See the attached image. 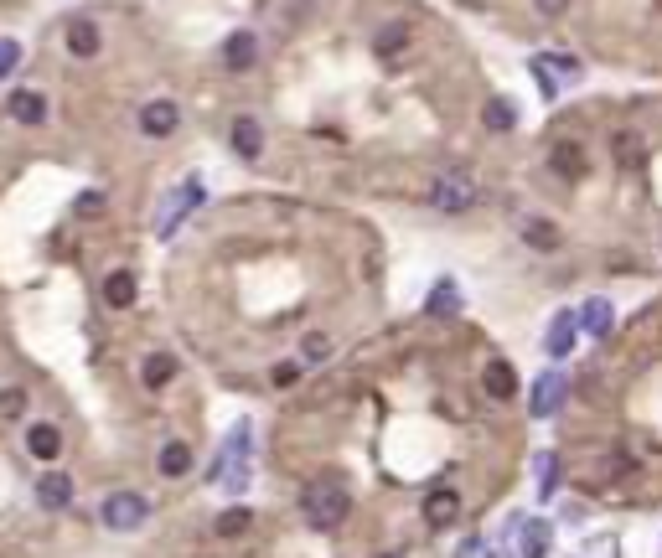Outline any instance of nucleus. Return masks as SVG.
<instances>
[{"instance_id":"3","label":"nucleus","mask_w":662,"mask_h":558,"mask_svg":"<svg viewBox=\"0 0 662 558\" xmlns=\"http://www.w3.org/2000/svg\"><path fill=\"white\" fill-rule=\"evenodd\" d=\"M476 181L466 176V171H440L435 176V186H430V207L435 212H450V217H456V212H471L476 207Z\"/></svg>"},{"instance_id":"35","label":"nucleus","mask_w":662,"mask_h":558,"mask_svg":"<svg viewBox=\"0 0 662 558\" xmlns=\"http://www.w3.org/2000/svg\"><path fill=\"white\" fill-rule=\"evenodd\" d=\"M533 6H538V16H549V21H554V16L569 11V0H533Z\"/></svg>"},{"instance_id":"34","label":"nucleus","mask_w":662,"mask_h":558,"mask_svg":"<svg viewBox=\"0 0 662 558\" xmlns=\"http://www.w3.org/2000/svg\"><path fill=\"white\" fill-rule=\"evenodd\" d=\"M326 352H331V341H326L321 331H311V336H306V362H321Z\"/></svg>"},{"instance_id":"23","label":"nucleus","mask_w":662,"mask_h":558,"mask_svg":"<svg viewBox=\"0 0 662 558\" xmlns=\"http://www.w3.org/2000/svg\"><path fill=\"white\" fill-rule=\"evenodd\" d=\"M156 465H161V476H187L192 471V450L182 440H166L161 455H156Z\"/></svg>"},{"instance_id":"26","label":"nucleus","mask_w":662,"mask_h":558,"mask_svg":"<svg viewBox=\"0 0 662 558\" xmlns=\"http://www.w3.org/2000/svg\"><path fill=\"white\" fill-rule=\"evenodd\" d=\"M68 52L73 57H94L99 52V26L94 21H73L68 26Z\"/></svg>"},{"instance_id":"14","label":"nucleus","mask_w":662,"mask_h":558,"mask_svg":"<svg viewBox=\"0 0 662 558\" xmlns=\"http://www.w3.org/2000/svg\"><path fill=\"white\" fill-rule=\"evenodd\" d=\"M580 331H590V336H611V331H616V305H611L606 295H590V300L580 305Z\"/></svg>"},{"instance_id":"19","label":"nucleus","mask_w":662,"mask_h":558,"mask_svg":"<svg viewBox=\"0 0 662 558\" xmlns=\"http://www.w3.org/2000/svg\"><path fill=\"white\" fill-rule=\"evenodd\" d=\"M135 295H140V285H135V274H130V269L104 274V300H109L114 310H130V305H135Z\"/></svg>"},{"instance_id":"7","label":"nucleus","mask_w":662,"mask_h":558,"mask_svg":"<svg viewBox=\"0 0 662 558\" xmlns=\"http://www.w3.org/2000/svg\"><path fill=\"white\" fill-rule=\"evenodd\" d=\"M513 543H518V558H549L554 527H549L544 517H518V522H513Z\"/></svg>"},{"instance_id":"29","label":"nucleus","mask_w":662,"mask_h":558,"mask_svg":"<svg viewBox=\"0 0 662 558\" xmlns=\"http://www.w3.org/2000/svg\"><path fill=\"white\" fill-rule=\"evenodd\" d=\"M249 527H254V512H249V507H228V512L218 517L213 533H218V538H238V533H249Z\"/></svg>"},{"instance_id":"16","label":"nucleus","mask_w":662,"mask_h":558,"mask_svg":"<svg viewBox=\"0 0 662 558\" xmlns=\"http://www.w3.org/2000/svg\"><path fill=\"white\" fill-rule=\"evenodd\" d=\"M6 114L16 119V124H42L47 119V99L37 88H16L11 99H6Z\"/></svg>"},{"instance_id":"15","label":"nucleus","mask_w":662,"mask_h":558,"mask_svg":"<svg viewBox=\"0 0 662 558\" xmlns=\"http://www.w3.org/2000/svg\"><path fill=\"white\" fill-rule=\"evenodd\" d=\"M461 517V496H456V486H435L430 496H425V522L430 527H450Z\"/></svg>"},{"instance_id":"11","label":"nucleus","mask_w":662,"mask_h":558,"mask_svg":"<svg viewBox=\"0 0 662 558\" xmlns=\"http://www.w3.org/2000/svg\"><path fill=\"white\" fill-rule=\"evenodd\" d=\"M549 166H554V176H564V181H580V176L590 171V161H585V145H580V140H554V150H549Z\"/></svg>"},{"instance_id":"18","label":"nucleus","mask_w":662,"mask_h":558,"mask_svg":"<svg viewBox=\"0 0 662 558\" xmlns=\"http://www.w3.org/2000/svg\"><path fill=\"white\" fill-rule=\"evenodd\" d=\"M26 450H32L37 460H57L63 455V429L57 424H32L26 429Z\"/></svg>"},{"instance_id":"27","label":"nucleus","mask_w":662,"mask_h":558,"mask_svg":"<svg viewBox=\"0 0 662 558\" xmlns=\"http://www.w3.org/2000/svg\"><path fill=\"white\" fill-rule=\"evenodd\" d=\"M404 47H409V26H404V21H388L378 37H373V52H378V57H399Z\"/></svg>"},{"instance_id":"10","label":"nucleus","mask_w":662,"mask_h":558,"mask_svg":"<svg viewBox=\"0 0 662 558\" xmlns=\"http://www.w3.org/2000/svg\"><path fill=\"white\" fill-rule=\"evenodd\" d=\"M176 124H182V109H176L171 99H156V104H145V109H140V130H145L150 140L176 135Z\"/></svg>"},{"instance_id":"22","label":"nucleus","mask_w":662,"mask_h":558,"mask_svg":"<svg viewBox=\"0 0 662 558\" xmlns=\"http://www.w3.org/2000/svg\"><path fill=\"white\" fill-rule=\"evenodd\" d=\"M481 124H487L492 135L518 130V109H513V99H487V109H481Z\"/></svg>"},{"instance_id":"20","label":"nucleus","mask_w":662,"mask_h":558,"mask_svg":"<svg viewBox=\"0 0 662 558\" xmlns=\"http://www.w3.org/2000/svg\"><path fill=\"white\" fill-rule=\"evenodd\" d=\"M523 243L538 248V254H554L564 238H559V228L549 223V217H523Z\"/></svg>"},{"instance_id":"4","label":"nucleus","mask_w":662,"mask_h":558,"mask_svg":"<svg viewBox=\"0 0 662 558\" xmlns=\"http://www.w3.org/2000/svg\"><path fill=\"white\" fill-rule=\"evenodd\" d=\"M207 197V186H202V176H187L182 186H176V192L161 202V212H156V238H171L176 228H182V217L197 207Z\"/></svg>"},{"instance_id":"1","label":"nucleus","mask_w":662,"mask_h":558,"mask_svg":"<svg viewBox=\"0 0 662 558\" xmlns=\"http://www.w3.org/2000/svg\"><path fill=\"white\" fill-rule=\"evenodd\" d=\"M249 471H254V424L238 419V424L228 429L218 460L207 465V481H218L223 491H244V486H249Z\"/></svg>"},{"instance_id":"24","label":"nucleus","mask_w":662,"mask_h":558,"mask_svg":"<svg viewBox=\"0 0 662 558\" xmlns=\"http://www.w3.org/2000/svg\"><path fill=\"white\" fill-rule=\"evenodd\" d=\"M611 150H616V166H642V155H647V145H642V135L637 130H616V140H611Z\"/></svg>"},{"instance_id":"31","label":"nucleus","mask_w":662,"mask_h":558,"mask_svg":"<svg viewBox=\"0 0 662 558\" xmlns=\"http://www.w3.org/2000/svg\"><path fill=\"white\" fill-rule=\"evenodd\" d=\"M26 414V388H0V419H21Z\"/></svg>"},{"instance_id":"36","label":"nucleus","mask_w":662,"mask_h":558,"mask_svg":"<svg viewBox=\"0 0 662 558\" xmlns=\"http://www.w3.org/2000/svg\"><path fill=\"white\" fill-rule=\"evenodd\" d=\"M295 378H300V367H295V362H280V367H275V388H290Z\"/></svg>"},{"instance_id":"32","label":"nucleus","mask_w":662,"mask_h":558,"mask_svg":"<svg viewBox=\"0 0 662 558\" xmlns=\"http://www.w3.org/2000/svg\"><path fill=\"white\" fill-rule=\"evenodd\" d=\"M21 68V42H11V37H0V78H11Z\"/></svg>"},{"instance_id":"5","label":"nucleus","mask_w":662,"mask_h":558,"mask_svg":"<svg viewBox=\"0 0 662 558\" xmlns=\"http://www.w3.org/2000/svg\"><path fill=\"white\" fill-rule=\"evenodd\" d=\"M99 517H104L109 533H135V527H145L150 507H145V496H135V491H114Z\"/></svg>"},{"instance_id":"21","label":"nucleus","mask_w":662,"mask_h":558,"mask_svg":"<svg viewBox=\"0 0 662 558\" xmlns=\"http://www.w3.org/2000/svg\"><path fill=\"white\" fill-rule=\"evenodd\" d=\"M176 378V357L171 352H156V357H145V367H140V383L150 388V393H161L166 383Z\"/></svg>"},{"instance_id":"28","label":"nucleus","mask_w":662,"mask_h":558,"mask_svg":"<svg viewBox=\"0 0 662 558\" xmlns=\"http://www.w3.org/2000/svg\"><path fill=\"white\" fill-rule=\"evenodd\" d=\"M533 471H538V496L549 502V496L559 491V481H564V465H559V455H538V465H533Z\"/></svg>"},{"instance_id":"9","label":"nucleus","mask_w":662,"mask_h":558,"mask_svg":"<svg viewBox=\"0 0 662 558\" xmlns=\"http://www.w3.org/2000/svg\"><path fill=\"white\" fill-rule=\"evenodd\" d=\"M575 336H580V316L575 310H559V316L549 321V336H544V352L554 362H564L569 352H575Z\"/></svg>"},{"instance_id":"13","label":"nucleus","mask_w":662,"mask_h":558,"mask_svg":"<svg viewBox=\"0 0 662 558\" xmlns=\"http://www.w3.org/2000/svg\"><path fill=\"white\" fill-rule=\"evenodd\" d=\"M228 140H233V150L244 155V161H254V155H264V124L254 114H238L233 130H228Z\"/></svg>"},{"instance_id":"17","label":"nucleus","mask_w":662,"mask_h":558,"mask_svg":"<svg viewBox=\"0 0 662 558\" xmlns=\"http://www.w3.org/2000/svg\"><path fill=\"white\" fill-rule=\"evenodd\" d=\"M37 502H42L47 512H63V507L73 502V481H68L63 471H47V476L37 481Z\"/></svg>"},{"instance_id":"8","label":"nucleus","mask_w":662,"mask_h":558,"mask_svg":"<svg viewBox=\"0 0 662 558\" xmlns=\"http://www.w3.org/2000/svg\"><path fill=\"white\" fill-rule=\"evenodd\" d=\"M254 62H259V31H233V37L223 42V68L228 73H249L254 68Z\"/></svg>"},{"instance_id":"6","label":"nucleus","mask_w":662,"mask_h":558,"mask_svg":"<svg viewBox=\"0 0 662 558\" xmlns=\"http://www.w3.org/2000/svg\"><path fill=\"white\" fill-rule=\"evenodd\" d=\"M564 393H569L564 372H559V367H549L544 378L533 383V393H528V414H533V419H554V414H559V403H564Z\"/></svg>"},{"instance_id":"12","label":"nucleus","mask_w":662,"mask_h":558,"mask_svg":"<svg viewBox=\"0 0 662 558\" xmlns=\"http://www.w3.org/2000/svg\"><path fill=\"white\" fill-rule=\"evenodd\" d=\"M481 388H487V398H497V403H507L518 393V372H513V362H502V357H492L487 367H481Z\"/></svg>"},{"instance_id":"25","label":"nucleus","mask_w":662,"mask_h":558,"mask_svg":"<svg viewBox=\"0 0 662 558\" xmlns=\"http://www.w3.org/2000/svg\"><path fill=\"white\" fill-rule=\"evenodd\" d=\"M425 310H430V316H456V310H461V290H456V279H440V285L430 290V300H425Z\"/></svg>"},{"instance_id":"30","label":"nucleus","mask_w":662,"mask_h":558,"mask_svg":"<svg viewBox=\"0 0 662 558\" xmlns=\"http://www.w3.org/2000/svg\"><path fill=\"white\" fill-rule=\"evenodd\" d=\"M575 558H621V543H616V533H595V538L580 543Z\"/></svg>"},{"instance_id":"2","label":"nucleus","mask_w":662,"mask_h":558,"mask_svg":"<svg viewBox=\"0 0 662 558\" xmlns=\"http://www.w3.org/2000/svg\"><path fill=\"white\" fill-rule=\"evenodd\" d=\"M300 512H306V522L316 527V533H331V527H342L347 512H352V491L337 481V476H321L306 486V496H300Z\"/></svg>"},{"instance_id":"33","label":"nucleus","mask_w":662,"mask_h":558,"mask_svg":"<svg viewBox=\"0 0 662 558\" xmlns=\"http://www.w3.org/2000/svg\"><path fill=\"white\" fill-rule=\"evenodd\" d=\"M73 207H78V217H94V212H104V192H83Z\"/></svg>"}]
</instances>
